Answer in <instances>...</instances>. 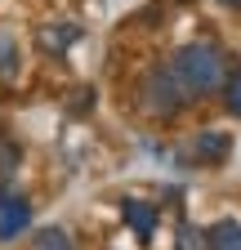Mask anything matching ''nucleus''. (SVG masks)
Instances as JSON below:
<instances>
[{"mask_svg": "<svg viewBox=\"0 0 241 250\" xmlns=\"http://www.w3.org/2000/svg\"><path fill=\"white\" fill-rule=\"evenodd\" d=\"M170 72H174L179 89H183L188 103H192V99H205V94L223 89V81H228V62H223L219 45L197 41V45H183V49L170 58Z\"/></svg>", "mask_w": 241, "mask_h": 250, "instance_id": "nucleus-1", "label": "nucleus"}, {"mask_svg": "<svg viewBox=\"0 0 241 250\" xmlns=\"http://www.w3.org/2000/svg\"><path fill=\"white\" fill-rule=\"evenodd\" d=\"M139 99H143V107L152 112V116H179V112H183V103H188V94L179 89L170 62H161V67H152V72L143 76Z\"/></svg>", "mask_w": 241, "mask_h": 250, "instance_id": "nucleus-2", "label": "nucleus"}, {"mask_svg": "<svg viewBox=\"0 0 241 250\" xmlns=\"http://www.w3.org/2000/svg\"><path fill=\"white\" fill-rule=\"evenodd\" d=\"M27 224H32V201L5 188L0 192V241H14L18 232H27Z\"/></svg>", "mask_w": 241, "mask_h": 250, "instance_id": "nucleus-3", "label": "nucleus"}, {"mask_svg": "<svg viewBox=\"0 0 241 250\" xmlns=\"http://www.w3.org/2000/svg\"><path fill=\"white\" fill-rule=\"evenodd\" d=\"M120 214H125V224H130V228H134L143 241H152V232H157V206L125 197V201H120Z\"/></svg>", "mask_w": 241, "mask_h": 250, "instance_id": "nucleus-4", "label": "nucleus"}, {"mask_svg": "<svg viewBox=\"0 0 241 250\" xmlns=\"http://www.w3.org/2000/svg\"><path fill=\"white\" fill-rule=\"evenodd\" d=\"M76 41H80V27H40V31H36L40 54H63V49L76 45Z\"/></svg>", "mask_w": 241, "mask_h": 250, "instance_id": "nucleus-5", "label": "nucleus"}, {"mask_svg": "<svg viewBox=\"0 0 241 250\" xmlns=\"http://www.w3.org/2000/svg\"><path fill=\"white\" fill-rule=\"evenodd\" d=\"M210 250H241V224L237 219H219L215 228H205Z\"/></svg>", "mask_w": 241, "mask_h": 250, "instance_id": "nucleus-6", "label": "nucleus"}, {"mask_svg": "<svg viewBox=\"0 0 241 250\" xmlns=\"http://www.w3.org/2000/svg\"><path fill=\"white\" fill-rule=\"evenodd\" d=\"M228 134H197V143H192V152L201 156V161H210V166H219V161H228Z\"/></svg>", "mask_w": 241, "mask_h": 250, "instance_id": "nucleus-7", "label": "nucleus"}, {"mask_svg": "<svg viewBox=\"0 0 241 250\" xmlns=\"http://www.w3.org/2000/svg\"><path fill=\"white\" fill-rule=\"evenodd\" d=\"M18 76V41L9 31H0V85Z\"/></svg>", "mask_w": 241, "mask_h": 250, "instance_id": "nucleus-8", "label": "nucleus"}, {"mask_svg": "<svg viewBox=\"0 0 241 250\" xmlns=\"http://www.w3.org/2000/svg\"><path fill=\"white\" fill-rule=\"evenodd\" d=\"M174 250H210V237H205V228L179 224V232H174Z\"/></svg>", "mask_w": 241, "mask_h": 250, "instance_id": "nucleus-9", "label": "nucleus"}, {"mask_svg": "<svg viewBox=\"0 0 241 250\" xmlns=\"http://www.w3.org/2000/svg\"><path fill=\"white\" fill-rule=\"evenodd\" d=\"M32 250H76V246H72V237L63 228H40L32 237Z\"/></svg>", "mask_w": 241, "mask_h": 250, "instance_id": "nucleus-10", "label": "nucleus"}, {"mask_svg": "<svg viewBox=\"0 0 241 250\" xmlns=\"http://www.w3.org/2000/svg\"><path fill=\"white\" fill-rule=\"evenodd\" d=\"M223 107L232 116H241V67H232L228 81H223Z\"/></svg>", "mask_w": 241, "mask_h": 250, "instance_id": "nucleus-11", "label": "nucleus"}, {"mask_svg": "<svg viewBox=\"0 0 241 250\" xmlns=\"http://www.w3.org/2000/svg\"><path fill=\"white\" fill-rule=\"evenodd\" d=\"M14 170H18V147L14 143H0V179L14 174Z\"/></svg>", "mask_w": 241, "mask_h": 250, "instance_id": "nucleus-12", "label": "nucleus"}, {"mask_svg": "<svg viewBox=\"0 0 241 250\" xmlns=\"http://www.w3.org/2000/svg\"><path fill=\"white\" fill-rule=\"evenodd\" d=\"M219 5H228V9H241V0H219Z\"/></svg>", "mask_w": 241, "mask_h": 250, "instance_id": "nucleus-13", "label": "nucleus"}]
</instances>
